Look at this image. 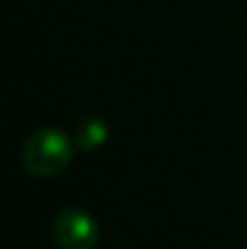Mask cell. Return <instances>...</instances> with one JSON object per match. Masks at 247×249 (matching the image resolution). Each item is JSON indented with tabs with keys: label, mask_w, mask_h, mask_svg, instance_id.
Instances as JSON below:
<instances>
[{
	"label": "cell",
	"mask_w": 247,
	"mask_h": 249,
	"mask_svg": "<svg viewBox=\"0 0 247 249\" xmlns=\"http://www.w3.org/2000/svg\"><path fill=\"white\" fill-rule=\"evenodd\" d=\"M73 158V143L71 138L54 128V126H44L37 128L22 145L19 160L22 167L32 174V177H54L61 174L66 167L71 165Z\"/></svg>",
	"instance_id": "cell-1"
},
{
	"label": "cell",
	"mask_w": 247,
	"mask_h": 249,
	"mask_svg": "<svg viewBox=\"0 0 247 249\" xmlns=\"http://www.w3.org/2000/svg\"><path fill=\"white\" fill-rule=\"evenodd\" d=\"M51 232L58 249H95L99 240L95 218L80 208H63L54 218Z\"/></svg>",
	"instance_id": "cell-2"
},
{
	"label": "cell",
	"mask_w": 247,
	"mask_h": 249,
	"mask_svg": "<svg viewBox=\"0 0 247 249\" xmlns=\"http://www.w3.org/2000/svg\"><path fill=\"white\" fill-rule=\"evenodd\" d=\"M104 136H107V126L97 116L85 119L80 124V128H78V143L82 145V150H92V148L102 145Z\"/></svg>",
	"instance_id": "cell-3"
}]
</instances>
